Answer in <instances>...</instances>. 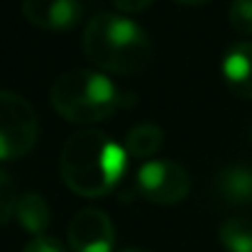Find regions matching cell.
I'll list each match as a JSON object with an SVG mask.
<instances>
[{
	"mask_svg": "<svg viewBox=\"0 0 252 252\" xmlns=\"http://www.w3.org/2000/svg\"><path fill=\"white\" fill-rule=\"evenodd\" d=\"M59 171L76 196L100 198L125 179L127 152L100 130H79L62 147Z\"/></svg>",
	"mask_w": 252,
	"mask_h": 252,
	"instance_id": "1",
	"label": "cell"
},
{
	"mask_svg": "<svg viewBox=\"0 0 252 252\" xmlns=\"http://www.w3.org/2000/svg\"><path fill=\"white\" fill-rule=\"evenodd\" d=\"M81 49L95 69L115 76H135L152 64L150 34L135 20L115 12H100L86 22Z\"/></svg>",
	"mask_w": 252,
	"mask_h": 252,
	"instance_id": "2",
	"label": "cell"
},
{
	"mask_svg": "<svg viewBox=\"0 0 252 252\" xmlns=\"http://www.w3.org/2000/svg\"><path fill=\"white\" fill-rule=\"evenodd\" d=\"M49 100L64 120L74 125H93L108 120L123 105V93L103 71L71 69L52 84Z\"/></svg>",
	"mask_w": 252,
	"mask_h": 252,
	"instance_id": "3",
	"label": "cell"
},
{
	"mask_svg": "<svg viewBox=\"0 0 252 252\" xmlns=\"http://www.w3.org/2000/svg\"><path fill=\"white\" fill-rule=\"evenodd\" d=\"M39 137V118L32 103L0 88V162L30 155Z\"/></svg>",
	"mask_w": 252,
	"mask_h": 252,
	"instance_id": "4",
	"label": "cell"
},
{
	"mask_svg": "<svg viewBox=\"0 0 252 252\" xmlns=\"http://www.w3.org/2000/svg\"><path fill=\"white\" fill-rule=\"evenodd\" d=\"M137 191L157 206H176L191 191L189 171L174 159H150L137 169Z\"/></svg>",
	"mask_w": 252,
	"mask_h": 252,
	"instance_id": "5",
	"label": "cell"
},
{
	"mask_svg": "<svg viewBox=\"0 0 252 252\" xmlns=\"http://www.w3.org/2000/svg\"><path fill=\"white\" fill-rule=\"evenodd\" d=\"M66 240L74 252H113L115 248V228L105 211L81 208L74 213L66 228Z\"/></svg>",
	"mask_w": 252,
	"mask_h": 252,
	"instance_id": "6",
	"label": "cell"
},
{
	"mask_svg": "<svg viewBox=\"0 0 252 252\" xmlns=\"http://www.w3.org/2000/svg\"><path fill=\"white\" fill-rule=\"evenodd\" d=\"M25 20L47 32H69L84 17L81 0H22Z\"/></svg>",
	"mask_w": 252,
	"mask_h": 252,
	"instance_id": "7",
	"label": "cell"
},
{
	"mask_svg": "<svg viewBox=\"0 0 252 252\" xmlns=\"http://www.w3.org/2000/svg\"><path fill=\"white\" fill-rule=\"evenodd\" d=\"M220 74L233 95L252 100V42H238L225 52Z\"/></svg>",
	"mask_w": 252,
	"mask_h": 252,
	"instance_id": "8",
	"label": "cell"
},
{
	"mask_svg": "<svg viewBox=\"0 0 252 252\" xmlns=\"http://www.w3.org/2000/svg\"><path fill=\"white\" fill-rule=\"evenodd\" d=\"M213 191L228 206L252 203V167L250 164H228L213 179Z\"/></svg>",
	"mask_w": 252,
	"mask_h": 252,
	"instance_id": "9",
	"label": "cell"
},
{
	"mask_svg": "<svg viewBox=\"0 0 252 252\" xmlns=\"http://www.w3.org/2000/svg\"><path fill=\"white\" fill-rule=\"evenodd\" d=\"M15 220L22 230H27L34 238H42V233L49 228L52 223V208L47 203L44 196H39L37 191H25L17 198L15 206Z\"/></svg>",
	"mask_w": 252,
	"mask_h": 252,
	"instance_id": "10",
	"label": "cell"
},
{
	"mask_svg": "<svg viewBox=\"0 0 252 252\" xmlns=\"http://www.w3.org/2000/svg\"><path fill=\"white\" fill-rule=\"evenodd\" d=\"M164 145V130L157 125V123H140L135 125L127 135H125V152L127 157H135V159H147L152 155H157Z\"/></svg>",
	"mask_w": 252,
	"mask_h": 252,
	"instance_id": "11",
	"label": "cell"
},
{
	"mask_svg": "<svg viewBox=\"0 0 252 252\" xmlns=\"http://www.w3.org/2000/svg\"><path fill=\"white\" fill-rule=\"evenodd\" d=\"M218 243L225 252H252V218L233 216L220 223Z\"/></svg>",
	"mask_w": 252,
	"mask_h": 252,
	"instance_id": "12",
	"label": "cell"
},
{
	"mask_svg": "<svg viewBox=\"0 0 252 252\" xmlns=\"http://www.w3.org/2000/svg\"><path fill=\"white\" fill-rule=\"evenodd\" d=\"M17 189H15V181L12 176L0 167V225L10 223L15 218V206H17Z\"/></svg>",
	"mask_w": 252,
	"mask_h": 252,
	"instance_id": "13",
	"label": "cell"
},
{
	"mask_svg": "<svg viewBox=\"0 0 252 252\" xmlns=\"http://www.w3.org/2000/svg\"><path fill=\"white\" fill-rule=\"evenodd\" d=\"M228 20H230L235 32L252 37V0H233Z\"/></svg>",
	"mask_w": 252,
	"mask_h": 252,
	"instance_id": "14",
	"label": "cell"
},
{
	"mask_svg": "<svg viewBox=\"0 0 252 252\" xmlns=\"http://www.w3.org/2000/svg\"><path fill=\"white\" fill-rule=\"evenodd\" d=\"M22 252H66L64 250V245L57 240V238H49V235H42V238H34V240H30Z\"/></svg>",
	"mask_w": 252,
	"mask_h": 252,
	"instance_id": "15",
	"label": "cell"
},
{
	"mask_svg": "<svg viewBox=\"0 0 252 252\" xmlns=\"http://www.w3.org/2000/svg\"><path fill=\"white\" fill-rule=\"evenodd\" d=\"M123 15H137V12H145L155 0H110Z\"/></svg>",
	"mask_w": 252,
	"mask_h": 252,
	"instance_id": "16",
	"label": "cell"
},
{
	"mask_svg": "<svg viewBox=\"0 0 252 252\" xmlns=\"http://www.w3.org/2000/svg\"><path fill=\"white\" fill-rule=\"evenodd\" d=\"M176 5H186V7H196V5H206L211 0H174Z\"/></svg>",
	"mask_w": 252,
	"mask_h": 252,
	"instance_id": "17",
	"label": "cell"
},
{
	"mask_svg": "<svg viewBox=\"0 0 252 252\" xmlns=\"http://www.w3.org/2000/svg\"><path fill=\"white\" fill-rule=\"evenodd\" d=\"M123 252H152V250H145V248H127V250Z\"/></svg>",
	"mask_w": 252,
	"mask_h": 252,
	"instance_id": "18",
	"label": "cell"
},
{
	"mask_svg": "<svg viewBox=\"0 0 252 252\" xmlns=\"http://www.w3.org/2000/svg\"><path fill=\"white\" fill-rule=\"evenodd\" d=\"M250 137H252V132H250Z\"/></svg>",
	"mask_w": 252,
	"mask_h": 252,
	"instance_id": "19",
	"label": "cell"
}]
</instances>
